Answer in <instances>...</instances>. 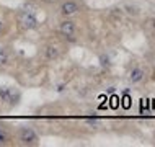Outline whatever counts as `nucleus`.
I'll return each instance as SVG.
<instances>
[{
  "mask_svg": "<svg viewBox=\"0 0 155 147\" xmlns=\"http://www.w3.org/2000/svg\"><path fill=\"white\" fill-rule=\"evenodd\" d=\"M43 13L44 10H41L39 7H36L35 3L23 0L21 5L13 8V20H15V33L16 38H23L33 33H39L44 26Z\"/></svg>",
  "mask_w": 155,
  "mask_h": 147,
  "instance_id": "1",
  "label": "nucleus"
},
{
  "mask_svg": "<svg viewBox=\"0 0 155 147\" xmlns=\"http://www.w3.org/2000/svg\"><path fill=\"white\" fill-rule=\"evenodd\" d=\"M87 18H88V15L77 16V18H54V25L51 29L70 48L83 46L85 41L88 39Z\"/></svg>",
  "mask_w": 155,
  "mask_h": 147,
  "instance_id": "2",
  "label": "nucleus"
},
{
  "mask_svg": "<svg viewBox=\"0 0 155 147\" xmlns=\"http://www.w3.org/2000/svg\"><path fill=\"white\" fill-rule=\"evenodd\" d=\"M69 51H70V46L67 44L65 41H62L51 29V31H49L48 35H44L39 39V43H38L36 59L43 65L48 67V65L57 64L59 61H62Z\"/></svg>",
  "mask_w": 155,
  "mask_h": 147,
  "instance_id": "3",
  "label": "nucleus"
},
{
  "mask_svg": "<svg viewBox=\"0 0 155 147\" xmlns=\"http://www.w3.org/2000/svg\"><path fill=\"white\" fill-rule=\"evenodd\" d=\"M43 136L33 123L20 121L13 123V141L15 147H39L43 144Z\"/></svg>",
  "mask_w": 155,
  "mask_h": 147,
  "instance_id": "4",
  "label": "nucleus"
},
{
  "mask_svg": "<svg viewBox=\"0 0 155 147\" xmlns=\"http://www.w3.org/2000/svg\"><path fill=\"white\" fill-rule=\"evenodd\" d=\"M51 15L52 18H77L90 15V7L85 0H59Z\"/></svg>",
  "mask_w": 155,
  "mask_h": 147,
  "instance_id": "5",
  "label": "nucleus"
},
{
  "mask_svg": "<svg viewBox=\"0 0 155 147\" xmlns=\"http://www.w3.org/2000/svg\"><path fill=\"white\" fill-rule=\"evenodd\" d=\"M21 61L23 57L15 49L13 43L0 44V75H16Z\"/></svg>",
  "mask_w": 155,
  "mask_h": 147,
  "instance_id": "6",
  "label": "nucleus"
},
{
  "mask_svg": "<svg viewBox=\"0 0 155 147\" xmlns=\"http://www.w3.org/2000/svg\"><path fill=\"white\" fill-rule=\"evenodd\" d=\"M23 92L16 85L0 83V116L15 111L21 105Z\"/></svg>",
  "mask_w": 155,
  "mask_h": 147,
  "instance_id": "7",
  "label": "nucleus"
},
{
  "mask_svg": "<svg viewBox=\"0 0 155 147\" xmlns=\"http://www.w3.org/2000/svg\"><path fill=\"white\" fill-rule=\"evenodd\" d=\"M15 20H13V8L0 3V44L15 43Z\"/></svg>",
  "mask_w": 155,
  "mask_h": 147,
  "instance_id": "8",
  "label": "nucleus"
},
{
  "mask_svg": "<svg viewBox=\"0 0 155 147\" xmlns=\"http://www.w3.org/2000/svg\"><path fill=\"white\" fill-rule=\"evenodd\" d=\"M149 79V69L147 65H142L139 62H136V64L131 65V69H129L127 72V83L131 87H140L144 85L145 82H147Z\"/></svg>",
  "mask_w": 155,
  "mask_h": 147,
  "instance_id": "9",
  "label": "nucleus"
},
{
  "mask_svg": "<svg viewBox=\"0 0 155 147\" xmlns=\"http://www.w3.org/2000/svg\"><path fill=\"white\" fill-rule=\"evenodd\" d=\"M140 29L145 36L149 48L155 52V15H147L142 18L140 22Z\"/></svg>",
  "mask_w": 155,
  "mask_h": 147,
  "instance_id": "10",
  "label": "nucleus"
},
{
  "mask_svg": "<svg viewBox=\"0 0 155 147\" xmlns=\"http://www.w3.org/2000/svg\"><path fill=\"white\" fill-rule=\"evenodd\" d=\"M0 147H15L13 123L0 118Z\"/></svg>",
  "mask_w": 155,
  "mask_h": 147,
  "instance_id": "11",
  "label": "nucleus"
}]
</instances>
